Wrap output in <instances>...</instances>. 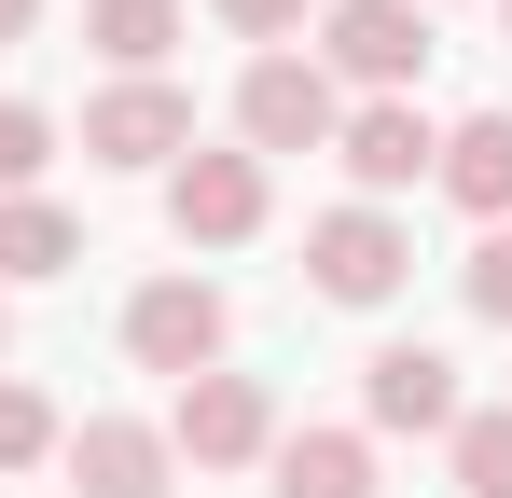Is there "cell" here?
<instances>
[{
	"label": "cell",
	"mask_w": 512,
	"mask_h": 498,
	"mask_svg": "<svg viewBox=\"0 0 512 498\" xmlns=\"http://www.w3.org/2000/svg\"><path fill=\"white\" fill-rule=\"evenodd\" d=\"M42 153H56V125H42L28 97H0V194H28V180H42Z\"/></svg>",
	"instance_id": "e0dca14e"
},
{
	"label": "cell",
	"mask_w": 512,
	"mask_h": 498,
	"mask_svg": "<svg viewBox=\"0 0 512 498\" xmlns=\"http://www.w3.org/2000/svg\"><path fill=\"white\" fill-rule=\"evenodd\" d=\"M56 457H70V485H84V498H167V471H180L167 429H139V415H84Z\"/></svg>",
	"instance_id": "9c48e42d"
},
{
	"label": "cell",
	"mask_w": 512,
	"mask_h": 498,
	"mask_svg": "<svg viewBox=\"0 0 512 498\" xmlns=\"http://www.w3.org/2000/svg\"><path fill=\"white\" fill-rule=\"evenodd\" d=\"M56 443H70V429H56V402H42V388H14V374H0V471H42V457H56Z\"/></svg>",
	"instance_id": "2e32d148"
},
{
	"label": "cell",
	"mask_w": 512,
	"mask_h": 498,
	"mask_svg": "<svg viewBox=\"0 0 512 498\" xmlns=\"http://www.w3.org/2000/svg\"><path fill=\"white\" fill-rule=\"evenodd\" d=\"M471 319L512 332V222H485V249H471Z\"/></svg>",
	"instance_id": "ac0fdd59"
},
{
	"label": "cell",
	"mask_w": 512,
	"mask_h": 498,
	"mask_svg": "<svg viewBox=\"0 0 512 498\" xmlns=\"http://www.w3.org/2000/svg\"><path fill=\"white\" fill-rule=\"evenodd\" d=\"M471 222H512V111H471L457 139H443V166H429Z\"/></svg>",
	"instance_id": "7c38bea8"
},
{
	"label": "cell",
	"mask_w": 512,
	"mask_h": 498,
	"mask_svg": "<svg viewBox=\"0 0 512 498\" xmlns=\"http://www.w3.org/2000/svg\"><path fill=\"white\" fill-rule=\"evenodd\" d=\"M263 498H374V443L360 429H291V443H263Z\"/></svg>",
	"instance_id": "8fae6325"
},
{
	"label": "cell",
	"mask_w": 512,
	"mask_h": 498,
	"mask_svg": "<svg viewBox=\"0 0 512 498\" xmlns=\"http://www.w3.org/2000/svg\"><path fill=\"white\" fill-rule=\"evenodd\" d=\"M84 153L97 166H180V153H194V97H180L167 70H153V83H111V97L84 111Z\"/></svg>",
	"instance_id": "ba28073f"
},
{
	"label": "cell",
	"mask_w": 512,
	"mask_h": 498,
	"mask_svg": "<svg viewBox=\"0 0 512 498\" xmlns=\"http://www.w3.org/2000/svg\"><path fill=\"white\" fill-rule=\"evenodd\" d=\"M28 14H42V0H0V42H28Z\"/></svg>",
	"instance_id": "ffe728a7"
},
{
	"label": "cell",
	"mask_w": 512,
	"mask_h": 498,
	"mask_svg": "<svg viewBox=\"0 0 512 498\" xmlns=\"http://www.w3.org/2000/svg\"><path fill=\"white\" fill-rule=\"evenodd\" d=\"M305 277H319V305H388L416 277V236L388 208H333V222H305Z\"/></svg>",
	"instance_id": "7a4b0ae2"
},
{
	"label": "cell",
	"mask_w": 512,
	"mask_h": 498,
	"mask_svg": "<svg viewBox=\"0 0 512 498\" xmlns=\"http://www.w3.org/2000/svg\"><path fill=\"white\" fill-rule=\"evenodd\" d=\"M263 443H277V415H263L250 374H194L180 415H167V457H194V471H250Z\"/></svg>",
	"instance_id": "52a82bcc"
},
{
	"label": "cell",
	"mask_w": 512,
	"mask_h": 498,
	"mask_svg": "<svg viewBox=\"0 0 512 498\" xmlns=\"http://www.w3.org/2000/svg\"><path fill=\"white\" fill-rule=\"evenodd\" d=\"M443 443H457V498H512V402H485V415H457Z\"/></svg>",
	"instance_id": "9a60e30c"
},
{
	"label": "cell",
	"mask_w": 512,
	"mask_h": 498,
	"mask_svg": "<svg viewBox=\"0 0 512 498\" xmlns=\"http://www.w3.org/2000/svg\"><path fill=\"white\" fill-rule=\"evenodd\" d=\"M499 14H512V0H499Z\"/></svg>",
	"instance_id": "603a6c76"
},
{
	"label": "cell",
	"mask_w": 512,
	"mask_h": 498,
	"mask_svg": "<svg viewBox=\"0 0 512 498\" xmlns=\"http://www.w3.org/2000/svg\"><path fill=\"white\" fill-rule=\"evenodd\" d=\"M333 153H346V180H360V208H374V194H416L429 166H443V125H429L416 97H360L333 125Z\"/></svg>",
	"instance_id": "5b68a950"
},
{
	"label": "cell",
	"mask_w": 512,
	"mask_h": 498,
	"mask_svg": "<svg viewBox=\"0 0 512 498\" xmlns=\"http://www.w3.org/2000/svg\"><path fill=\"white\" fill-rule=\"evenodd\" d=\"M319 70L402 97V83L429 70V14H416V0H333V14H319Z\"/></svg>",
	"instance_id": "3957f363"
},
{
	"label": "cell",
	"mask_w": 512,
	"mask_h": 498,
	"mask_svg": "<svg viewBox=\"0 0 512 498\" xmlns=\"http://www.w3.org/2000/svg\"><path fill=\"white\" fill-rule=\"evenodd\" d=\"M84 236H70V208H42V194H0V291L14 277H70Z\"/></svg>",
	"instance_id": "5bb4252c"
},
{
	"label": "cell",
	"mask_w": 512,
	"mask_h": 498,
	"mask_svg": "<svg viewBox=\"0 0 512 498\" xmlns=\"http://www.w3.org/2000/svg\"><path fill=\"white\" fill-rule=\"evenodd\" d=\"M84 42H97L125 83H153V70H167V42H180V0H84Z\"/></svg>",
	"instance_id": "4fadbf2b"
},
{
	"label": "cell",
	"mask_w": 512,
	"mask_h": 498,
	"mask_svg": "<svg viewBox=\"0 0 512 498\" xmlns=\"http://www.w3.org/2000/svg\"><path fill=\"white\" fill-rule=\"evenodd\" d=\"M222 291H208V277H153V291H139V305H125V346H139V374H180V388H194V374H222Z\"/></svg>",
	"instance_id": "277c9868"
},
{
	"label": "cell",
	"mask_w": 512,
	"mask_h": 498,
	"mask_svg": "<svg viewBox=\"0 0 512 498\" xmlns=\"http://www.w3.org/2000/svg\"><path fill=\"white\" fill-rule=\"evenodd\" d=\"M360 402H374V429H457V360L443 346H374L360 360Z\"/></svg>",
	"instance_id": "30bf717a"
},
{
	"label": "cell",
	"mask_w": 512,
	"mask_h": 498,
	"mask_svg": "<svg viewBox=\"0 0 512 498\" xmlns=\"http://www.w3.org/2000/svg\"><path fill=\"white\" fill-rule=\"evenodd\" d=\"M167 222L194 249H250L263 236V153H180L167 166Z\"/></svg>",
	"instance_id": "8992f818"
},
{
	"label": "cell",
	"mask_w": 512,
	"mask_h": 498,
	"mask_svg": "<svg viewBox=\"0 0 512 498\" xmlns=\"http://www.w3.org/2000/svg\"><path fill=\"white\" fill-rule=\"evenodd\" d=\"M416 14H429V0H416Z\"/></svg>",
	"instance_id": "7402d4cb"
},
{
	"label": "cell",
	"mask_w": 512,
	"mask_h": 498,
	"mask_svg": "<svg viewBox=\"0 0 512 498\" xmlns=\"http://www.w3.org/2000/svg\"><path fill=\"white\" fill-rule=\"evenodd\" d=\"M208 14H222L236 42H291V28H305V0H208Z\"/></svg>",
	"instance_id": "d6986e66"
},
{
	"label": "cell",
	"mask_w": 512,
	"mask_h": 498,
	"mask_svg": "<svg viewBox=\"0 0 512 498\" xmlns=\"http://www.w3.org/2000/svg\"><path fill=\"white\" fill-rule=\"evenodd\" d=\"M0 332H14V319H0Z\"/></svg>",
	"instance_id": "44dd1931"
},
{
	"label": "cell",
	"mask_w": 512,
	"mask_h": 498,
	"mask_svg": "<svg viewBox=\"0 0 512 498\" xmlns=\"http://www.w3.org/2000/svg\"><path fill=\"white\" fill-rule=\"evenodd\" d=\"M236 125H250V153H333V125H346V97L319 56H250V83H236Z\"/></svg>",
	"instance_id": "6da1fadb"
}]
</instances>
